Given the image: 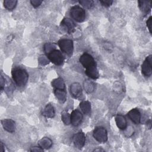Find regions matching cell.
I'll return each mask as SVG.
<instances>
[{
  "label": "cell",
  "mask_w": 152,
  "mask_h": 152,
  "mask_svg": "<svg viewBox=\"0 0 152 152\" xmlns=\"http://www.w3.org/2000/svg\"><path fill=\"white\" fill-rule=\"evenodd\" d=\"M80 62L86 68L85 74L90 78L96 80L99 78V74L94 58L87 53H84L79 59Z\"/></svg>",
  "instance_id": "6da1fadb"
},
{
  "label": "cell",
  "mask_w": 152,
  "mask_h": 152,
  "mask_svg": "<svg viewBox=\"0 0 152 152\" xmlns=\"http://www.w3.org/2000/svg\"><path fill=\"white\" fill-rule=\"evenodd\" d=\"M12 79L15 84L19 87H22L26 86L28 79V74L26 69L16 67L11 71Z\"/></svg>",
  "instance_id": "7a4b0ae2"
},
{
  "label": "cell",
  "mask_w": 152,
  "mask_h": 152,
  "mask_svg": "<svg viewBox=\"0 0 152 152\" xmlns=\"http://www.w3.org/2000/svg\"><path fill=\"white\" fill-rule=\"evenodd\" d=\"M69 14L72 19L78 23L83 22L86 18L85 10L78 5H75L70 9Z\"/></svg>",
  "instance_id": "3957f363"
},
{
  "label": "cell",
  "mask_w": 152,
  "mask_h": 152,
  "mask_svg": "<svg viewBox=\"0 0 152 152\" xmlns=\"http://www.w3.org/2000/svg\"><path fill=\"white\" fill-rule=\"evenodd\" d=\"M48 59L56 65H61L64 61V57L60 50L53 49L46 53Z\"/></svg>",
  "instance_id": "277c9868"
},
{
  "label": "cell",
  "mask_w": 152,
  "mask_h": 152,
  "mask_svg": "<svg viewBox=\"0 0 152 152\" xmlns=\"http://www.w3.org/2000/svg\"><path fill=\"white\" fill-rule=\"evenodd\" d=\"M58 44L63 52L68 56H71L72 54L74 44L72 40L68 39H62L58 41Z\"/></svg>",
  "instance_id": "5b68a950"
},
{
  "label": "cell",
  "mask_w": 152,
  "mask_h": 152,
  "mask_svg": "<svg viewBox=\"0 0 152 152\" xmlns=\"http://www.w3.org/2000/svg\"><path fill=\"white\" fill-rule=\"evenodd\" d=\"M93 136L97 141L100 143H104L107 141V132L106 129L102 126L96 127L93 131Z\"/></svg>",
  "instance_id": "8992f818"
},
{
  "label": "cell",
  "mask_w": 152,
  "mask_h": 152,
  "mask_svg": "<svg viewBox=\"0 0 152 152\" xmlns=\"http://www.w3.org/2000/svg\"><path fill=\"white\" fill-rule=\"evenodd\" d=\"M151 62H152V56L150 55L146 57L144 61L141 65V72L142 75L145 77H150L152 74L151 68Z\"/></svg>",
  "instance_id": "52a82bcc"
},
{
  "label": "cell",
  "mask_w": 152,
  "mask_h": 152,
  "mask_svg": "<svg viewBox=\"0 0 152 152\" xmlns=\"http://www.w3.org/2000/svg\"><path fill=\"white\" fill-rule=\"evenodd\" d=\"M72 142L75 147L78 149L82 148L86 142V136L83 132L79 131L75 134L72 138Z\"/></svg>",
  "instance_id": "ba28073f"
},
{
  "label": "cell",
  "mask_w": 152,
  "mask_h": 152,
  "mask_svg": "<svg viewBox=\"0 0 152 152\" xmlns=\"http://www.w3.org/2000/svg\"><path fill=\"white\" fill-rule=\"evenodd\" d=\"M83 115L78 110H72L70 115V122L74 126H77L81 123Z\"/></svg>",
  "instance_id": "9c48e42d"
},
{
  "label": "cell",
  "mask_w": 152,
  "mask_h": 152,
  "mask_svg": "<svg viewBox=\"0 0 152 152\" xmlns=\"http://www.w3.org/2000/svg\"><path fill=\"white\" fill-rule=\"evenodd\" d=\"M61 26L69 34L72 33L75 30V24L73 21L69 18H64L61 21Z\"/></svg>",
  "instance_id": "30bf717a"
},
{
  "label": "cell",
  "mask_w": 152,
  "mask_h": 152,
  "mask_svg": "<svg viewBox=\"0 0 152 152\" xmlns=\"http://www.w3.org/2000/svg\"><path fill=\"white\" fill-rule=\"evenodd\" d=\"M127 115L129 119L135 124H139L140 123L141 116L138 109L134 108L130 110L127 113Z\"/></svg>",
  "instance_id": "8fae6325"
},
{
  "label": "cell",
  "mask_w": 152,
  "mask_h": 152,
  "mask_svg": "<svg viewBox=\"0 0 152 152\" xmlns=\"http://www.w3.org/2000/svg\"><path fill=\"white\" fill-rule=\"evenodd\" d=\"M2 126L4 129L8 132L13 133L15 129V122L11 119H2L1 121Z\"/></svg>",
  "instance_id": "7c38bea8"
},
{
  "label": "cell",
  "mask_w": 152,
  "mask_h": 152,
  "mask_svg": "<svg viewBox=\"0 0 152 152\" xmlns=\"http://www.w3.org/2000/svg\"><path fill=\"white\" fill-rule=\"evenodd\" d=\"M70 93L75 98L80 97L82 93V88L78 83H74L70 87Z\"/></svg>",
  "instance_id": "4fadbf2b"
},
{
  "label": "cell",
  "mask_w": 152,
  "mask_h": 152,
  "mask_svg": "<svg viewBox=\"0 0 152 152\" xmlns=\"http://www.w3.org/2000/svg\"><path fill=\"white\" fill-rule=\"evenodd\" d=\"M116 124L118 128L121 130H125L127 128V122L124 116L122 115H117L115 118Z\"/></svg>",
  "instance_id": "5bb4252c"
},
{
  "label": "cell",
  "mask_w": 152,
  "mask_h": 152,
  "mask_svg": "<svg viewBox=\"0 0 152 152\" xmlns=\"http://www.w3.org/2000/svg\"><path fill=\"white\" fill-rule=\"evenodd\" d=\"M55 114L53 106L50 104H48L42 111V115L49 118H52Z\"/></svg>",
  "instance_id": "9a60e30c"
},
{
  "label": "cell",
  "mask_w": 152,
  "mask_h": 152,
  "mask_svg": "<svg viewBox=\"0 0 152 152\" xmlns=\"http://www.w3.org/2000/svg\"><path fill=\"white\" fill-rule=\"evenodd\" d=\"M138 7L141 11L145 14L148 13L151 8V2L147 1H138Z\"/></svg>",
  "instance_id": "2e32d148"
},
{
  "label": "cell",
  "mask_w": 152,
  "mask_h": 152,
  "mask_svg": "<svg viewBox=\"0 0 152 152\" xmlns=\"http://www.w3.org/2000/svg\"><path fill=\"white\" fill-rule=\"evenodd\" d=\"M54 94L61 103H64L66 100V92L65 90L54 89Z\"/></svg>",
  "instance_id": "e0dca14e"
},
{
  "label": "cell",
  "mask_w": 152,
  "mask_h": 152,
  "mask_svg": "<svg viewBox=\"0 0 152 152\" xmlns=\"http://www.w3.org/2000/svg\"><path fill=\"white\" fill-rule=\"evenodd\" d=\"M52 141L48 137H43L38 141V145L43 149H49L52 145Z\"/></svg>",
  "instance_id": "ac0fdd59"
},
{
  "label": "cell",
  "mask_w": 152,
  "mask_h": 152,
  "mask_svg": "<svg viewBox=\"0 0 152 152\" xmlns=\"http://www.w3.org/2000/svg\"><path fill=\"white\" fill-rule=\"evenodd\" d=\"M52 86L54 88V89H61V90H65V86L64 81L62 78L59 77L52 81Z\"/></svg>",
  "instance_id": "d6986e66"
},
{
  "label": "cell",
  "mask_w": 152,
  "mask_h": 152,
  "mask_svg": "<svg viewBox=\"0 0 152 152\" xmlns=\"http://www.w3.org/2000/svg\"><path fill=\"white\" fill-rule=\"evenodd\" d=\"M80 107L82 112L87 115H90L91 113V104L88 101H82L80 103Z\"/></svg>",
  "instance_id": "ffe728a7"
},
{
  "label": "cell",
  "mask_w": 152,
  "mask_h": 152,
  "mask_svg": "<svg viewBox=\"0 0 152 152\" xmlns=\"http://www.w3.org/2000/svg\"><path fill=\"white\" fill-rule=\"evenodd\" d=\"M17 0H5L4 1V6L8 10H12L16 7Z\"/></svg>",
  "instance_id": "44dd1931"
},
{
  "label": "cell",
  "mask_w": 152,
  "mask_h": 152,
  "mask_svg": "<svg viewBox=\"0 0 152 152\" xmlns=\"http://www.w3.org/2000/svg\"><path fill=\"white\" fill-rule=\"evenodd\" d=\"M84 87L86 91L88 93H92L94 90V84L89 80H86L84 81Z\"/></svg>",
  "instance_id": "7402d4cb"
},
{
  "label": "cell",
  "mask_w": 152,
  "mask_h": 152,
  "mask_svg": "<svg viewBox=\"0 0 152 152\" xmlns=\"http://www.w3.org/2000/svg\"><path fill=\"white\" fill-rule=\"evenodd\" d=\"M61 119L65 125H69V124H71V122H70V115L66 112L64 111L61 113Z\"/></svg>",
  "instance_id": "603a6c76"
},
{
  "label": "cell",
  "mask_w": 152,
  "mask_h": 152,
  "mask_svg": "<svg viewBox=\"0 0 152 152\" xmlns=\"http://www.w3.org/2000/svg\"><path fill=\"white\" fill-rule=\"evenodd\" d=\"M79 3L84 8H90L93 5V1L91 0H83L80 1Z\"/></svg>",
  "instance_id": "cb8c5ba5"
},
{
  "label": "cell",
  "mask_w": 152,
  "mask_h": 152,
  "mask_svg": "<svg viewBox=\"0 0 152 152\" xmlns=\"http://www.w3.org/2000/svg\"><path fill=\"white\" fill-rule=\"evenodd\" d=\"M55 48V46L53 43H46L44 45V50L46 52V53H48V52H49L52 50L54 49Z\"/></svg>",
  "instance_id": "d4e9b609"
},
{
  "label": "cell",
  "mask_w": 152,
  "mask_h": 152,
  "mask_svg": "<svg viewBox=\"0 0 152 152\" xmlns=\"http://www.w3.org/2000/svg\"><path fill=\"white\" fill-rule=\"evenodd\" d=\"M100 2L102 4L103 6H104L106 7H108L112 5L113 3V1L111 0H103V1H100Z\"/></svg>",
  "instance_id": "484cf974"
},
{
  "label": "cell",
  "mask_w": 152,
  "mask_h": 152,
  "mask_svg": "<svg viewBox=\"0 0 152 152\" xmlns=\"http://www.w3.org/2000/svg\"><path fill=\"white\" fill-rule=\"evenodd\" d=\"M30 3L34 7L36 8V7H38L39 6H40L41 5V4L42 3V1L31 0V1H30Z\"/></svg>",
  "instance_id": "4316f807"
},
{
  "label": "cell",
  "mask_w": 152,
  "mask_h": 152,
  "mask_svg": "<svg viewBox=\"0 0 152 152\" xmlns=\"http://www.w3.org/2000/svg\"><path fill=\"white\" fill-rule=\"evenodd\" d=\"M151 16L149 17V18L147 19V21H146V24H147V27L148 29V31L150 32V33H151Z\"/></svg>",
  "instance_id": "83f0119b"
},
{
  "label": "cell",
  "mask_w": 152,
  "mask_h": 152,
  "mask_svg": "<svg viewBox=\"0 0 152 152\" xmlns=\"http://www.w3.org/2000/svg\"><path fill=\"white\" fill-rule=\"evenodd\" d=\"M1 91H3L5 87V78L3 77L2 75H1Z\"/></svg>",
  "instance_id": "f1b7e54d"
},
{
  "label": "cell",
  "mask_w": 152,
  "mask_h": 152,
  "mask_svg": "<svg viewBox=\"0 0 152 152\" xmlns=\"http://www.w3.org/2000/svg\"><path fill=\"white\" fill-rule=\"evenodd\" d=\"M31 151H43V149L41 148L40 146L39 147H31V148L30 150Z\"/></svg>",
  "instance_id": "f546056e"
},
{
  "label": "cell",
  "mask_w": 152,
  "mask_h": 152,
  "mask_svg": "<svg viewBox=\"0 0 152 152\" xmlns=\"http://www.w3.org/2000/svg\"><path fill=\"white\" fill-rule=\"evenodd\" d=\"M5 151V147L4 145L2 143V142H1V145H0V151L1 152H4Z\"/></svg>",
  "instance_id": "4dcf8cb0"
},
{
  "label": "cell",
  "mask_w": 152,
  "mask_h": 152,
  "mask_svg": "<svg viewBox=\"0 0 152 152\" xmlns=\"http://www.w3.org/2000/svg\"><path fill=\"white\" fill-rule=\"evenodd\" d=\"M104 151V150H103V149H102V148H96V149H94V150H93V151Z\"/></svg>",
  "instance_id": "1f68e13d"
}]
</instances>
